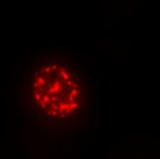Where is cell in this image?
<instances>
[{"mask_svg": "<svg viewBox=\"0 0 160 159\" xmlns=\"http://www.w3.org/2000/svg\"><path fill=\"white\" fill-rule=\"evenodd\" d=\"M84 85L74 64L56 59L33 64L28 83L32 113L46 124L73 122L81 113Z\"/></svg>", "mask_w": 160, "mask_h": 159, "instance_id": "6da1fadb", "label": "cell"}]
</instances>
